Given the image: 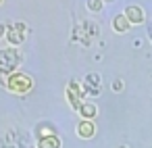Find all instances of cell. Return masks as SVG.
Instances as JSON below:
<instances>
[{"mask_svg":"<svg viewBox=\"0 0 152 148\" xmlns=\"http://www.w3.org/2000/svg\"><path fill=\"white\" fill-rule=\"evenodd\" d=\"M4 86H7V90H11L15 94H27L34 88V79L25 73H13L4 79Z\"/></svg>","mask_w":152,"mask_h":148,"instance_id":"obj_1","label":"cell"},{"mask_svg":"<svg viewBox=\"0 0 152 148\" xmlns=\"http://www.w3.org/2000/svg\"><path fill=\"white\" fill-rule=\"evenodd\" d=\"M21 65V54L15 48H4L0 50V73H11Z\"/></svg>","mask_w":152,"mask_h":148,"instance_id":"obj_2","label":"cell"},{"mask_svg":"<svg viewBox=\"0 0 152 148\" xmlns=\"http://www.w3.org/2000/svg\"><path fill=\"white\" fill-rule=\"evenodd\" d=\"M67 98H69V104L75 111H79V106H81V88H79L77 81H71L67 86Z\"/></svg>","mask_w":152,"mask_h":148,"instance_id":"obj_3","label":"cell"},{"mask_svg":"<svg viewBox=\"0 0 152 148\" xmlns=\"http://www.w3.org/2000/svg\"><path fill=\"white\" fill-rule=\"evenodd\" d=\"M7 40H9L13 46H19V44L25 40V25H23V23H17L15 27H9Z\"/></svg>","mask_w":152,"mask_h":148,"instance_id":"obj_4","label":"cell"},{"mask_svg":"<svg viewBox=\"0 0 152 148\" xmlns=\"http://www.w3.org/2000/svg\"><path fill=\"white\" fill-rule=\"evenodd\" d=\"M123 15L127 17V21H129L131 25H140V23H144V19H146V15H144V11H142L140 7H135V4H131V7H127Z\"/></svg>","mask_w":152,"mask_h":148,"instance_id":"obj_5","label":"cell"},{"mask_svg":"<svg viewBox=\"0 0 152 148\" xmlns=\"http://www.w3.org/2000/svg\"><path fill=\"white\" fill-rule=\"evenodd\" d=\"M79 115H81L86 121H92V119L98 115V108H96L94 102H81V106H79Z\"/></svg>","mask_w":152,"mask_h":148,"instance_id":"obj_6","label":"cell"},{"mask_svg":"<svg viewBox=\"0 0 152 148\" xmlns=\"http://www.w3.org/2000/svg\"><path fill=\"white\" fill-rule=\"evenodd\" d=\"M86 90L90 94H98L100 92V75L98 73H90L86 77Z\"/></svg>","mask_w":152,"mask_h":148,"instance_id":"obj_7","label":"cell"},{"mask_svg":"<svg viewBox=\"0 0 152 148\" xmlns=\"http://www.w3.org/2000/svg\"><path fill=\"white\" fill-rule=\"evenodd\" d=\"M77 133H79V138H92L94 133H96V125L92 123V121H81L79 125H77Z\"/></svg>","mask_w":152,"mask_h":148,"instance_id":"obj_8","label":"cell"},{"mask_svg":"<svg viewBox=\"0 0 152 148\" xmlns=\"http://www.w3.org/2000/svg\"><path fill=\"white\" fill-rule=\"evenodd\" d=\"M129 21H127V17L125 15H117L115 19H113V29L117 32V34H125V32H129Z\"/></svg>","mask_w":152,"mask_h":148,"instance_id":"obj_9","label":"cell"},{"mask_svg":"<svg viewBox=\"0 0 152 148\" xmlns=\"http://www.w3.org/2000/svg\"><path fill=\"white\" fill-rule=\"evenodd\" d=\"M38 148H61V140L56 136H46L38 142Z\"/></svg>","mask_w":152,"mask_h":148,"instance_id":"obj_10","label":"cell"},{"mask_svg":"<svg viewBox=\"0 0 152 148\" xmlns=\"http://www.w3.org/2000/svg\"><path fill=\"white\" fill-rule=\"evenodd\" d=\"M102 4H104L102 0H88V9H90L92 13H98V11L102 9Z\"/></svg>","mask_w":152,"mask_h":148,"instance_id":"obj_11","label":"cell"},{"mask_svg":"<svg viewBox=\"0 0 152 148\" xmlns=\"http://www.w3.org/2000/svg\"><path fill=\"white\" fill-rule=\"evenodd\" d=\"M113 90H115V92L123 90V81H115V84H113Z\"/></svg>","mask_w":152,"mask_h":148,"instance_id":"obj_12","label":"cell"},{"mask_svg":"<svg viewBox=\"0 0 152 148\" xmlns=\"http://www.w3.org/2000/svg\"><path fill=\"white\" fill-rule=\"evenodd\" d=\"M2 36H7V34H4V25H0V38Z\"/></svg>","mask_w":152,"mask_h":148,"instance_id":"obj_13","label":"cell"},{"mask_svg":"<svg viewBox=\"0 0 152 148\" xmlns=\"http://www.w3.org/2000/svg\"><path fill=\"white\" fill-rule=\"evenodd\" d=\"M0 4H2V0H0Z\"/></svg>","mask_w":152,"mask_h":148,"instance_id":"obj_14","label":"cell"},{"mask_svg":"<svg viewBox=\"0 0 152 148\" xmlns=\"http://www.w3.org/2000/svg\"><path fill=\"white\" fill-rule=\"evenodd\" d=\"M102 2H104V0H102ZM108 2H110V0H108Z\"/></svg>","mask_w":152,"mask_h":148,"instance_id":"obj_15","label":"cell"}]
</instances>
